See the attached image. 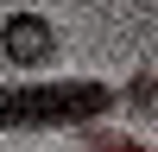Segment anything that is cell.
<instances>
[{
	"label": "cell",
	"mask_w": 158,
	"mask_h": 152,
	"mask_svg": "<svg viewBox=\"0 0 158 152\" xmlns=\"http://www.w3.org/2000/svg\"><path fill=\"white\" fill-rule=\"evenodd\" d=\"M114 108V89L95 76H44V82H0V133L38 127H95Z\"/></svg>",
	"instance_id": "1"
},
{
	"label": "cell",
	"mask_w": 158,
	"mask_h": 152,
	"mask_svg": "<svg viewBox=\"0 0 158 152\" xmlns=\"http://www.w3.org/2000/svg\"><path fill=\"white\" fill-rule=\"evenodd\" d=\"M51 51H57L51 19H38V13H6V25H0V57L6 63L38 70V63H51Z\"/></svg>",
	"instance_id": "2"
},
{
	"label": "cell",
	"mask_w": 158,
	"mask_h": 152,
	"mask_svg": "<svg viewBox=\"0 0 158 152\" xmlns=\"http://www.w3.org/2000/svg\"><path fill=\"white\" fill-rule=\"evenodd\" d=\"M127 101H133V114H139V120H152V70H139L133 82H127Z\"/></svg>",
	"instance_id": "3"
}]
</instances>
